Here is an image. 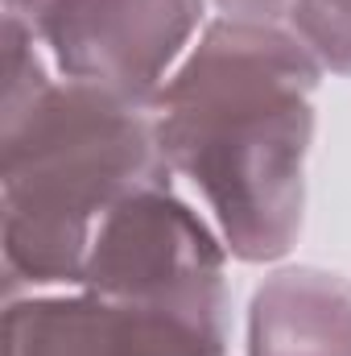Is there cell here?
<instances>
[{
	"label": "cell",
	"mask_w": 351,
	"mask_h": 356,
	"mask_svg": "<svg viewBox=\"0 0 351 356\" xmlns=\"http://www.w3.org/2000/svg\"><path fill=\"white\" fill-rule=\"evenodd\" d=\"M314 58L261 21H219L162 88L166 162L207 195L232 253L277 257L302 224V158L310 145Z\"/></svg>",
	"instance_id": "1"
},
{
	"label": "cell",
	"mask_w": 351,
	"mask_h": 356,
	"mask_svg": "<svg viewBox=\"0 0 351 356\" xmlns=\"http://www.w3.org/2000/svg\"><path fill=\"white\" fill-rule=\"evenodd\" d=\"M37 29L83 83L141 99L178 58L203 0H37Z\"/></svg>",
	"instance_id": "2"
},
{
	"label": "cell",
	"mask_w": 351,
	"mask_h": 356,
	"mask_svg": "<svg viewBox=\"0 0 351 356\" xmlns=\"http://www.w3.org/2000/svg\"><path fill=\"white\" fill-rule=\"evenodd\" d=\"M252 356H351V286L327 273H281L257 294Z\"/></svg>",
	"instance_id": "3"
},
{
	"label": "cell",
	"mask_w": 351,
	"mask_h": 356,
	"mask_svg": "<svg viewBox=\"0 0 351 356\" xmlns=\"http://www.w3.org/2000/svg\"><path fill=\"white\" fill-rule=\"evenodd\" d=\"M298 0H219V8H228L236 21H268L285 8H293Z\"/></svg>",
	"instance_id": "4"
}]
</instances>
